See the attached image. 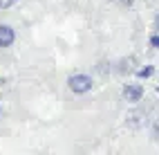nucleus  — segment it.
I'll use <instances>...</instances> for the list:
<instances>
[{"label":"nucleus","mask_w":159,"mask_h":155,"mask_svg":"<svg viewBox=\"0 0 159 155\" xmlns=\"http://www.w3.org/2000/svg\"><path fill=\"white\" fill-rule=\"evenodd\" d=\"M152 137L155 139H159V117L155 119V124H152Z\"/></svg>","instance_id":"nucleus-6"},{"label":"nucleus","mask_w":159,"mask_h":155,"mask_svg":"<svg viewBox=\"0 0 159 155\" xmlns=\"http://www.w3.org/2000/svg\"><path fill=\"white\" fill-rule=\"evenodd\" d=\"M152 72H155V70H152L150 65H146V68H141L139 72H137V74H139V79H146V77H150Z\"/></svg>","instance_id":"nucleus-4"},{"label":"nucleus","mask_w":159,"mask_h":155,"mask_svg":"<svg viewBox=\"0 0 159 155\" xmlns=\"http://www.w3.org/2000/svg\"><path fill=\"white\" fill-rule=\"evenodd\" d=\"M16 40V32L9 25H0V47H9Z\"/></svg>","instance_id":"nucleus-3"},{"label":"nucleus","mask_w":159,"mask_h":155,"mask_svg":"<svg viewBox=\"0 0 159 155\" xmlns=\"http://www.w3.org/2000/svg\"><path fill=\"white\" fill-rule=\"evenodd\" d=\"M150 45L159 49V34H152V36H150Z\"/></svg>","instance_id":"nucleus-7"},{"label":"nucleus","mask_w":159,"mask_h":155,"mask_svg":"<svg viewBox=\"0 0 159 155\" xmlns=\"http://www.w3.org/2000/svg\"><path fill=\"white\" fill-rule=\"evenodd\" d=\"M18 2V0H0V9H9V7H14Z\"/></svg>","instance_id":"nucleus-5"},{"label":"nucleus","mask_w":159,"mask_h":155,"mask_svg":"<svg viewBox=\"0 0 159 155\" xmlns=\"http://www.w3.org/2000/svg\"><path fill=\"white\" fill-rule=\"evenodd\" d=\"M92 86H94V81L88 74H72L67 79V88L74 92V95H85V92L92 90Z\"/></svg>","instance_id":"nucleus-1"},{"label":"nucleus","mask_w":159,"mask_h":155,"mask_svg":"<svg viewBox=\"0 0 159 155\" xmlns=\"http://www.w3.org/2000/svg\"><path fill=\"white\" fill-rule=\"evenodd\" d=\"M143 97V88L139 83H128L123 88V99L125 101H130V103H137V101H141Z\"/></svg>","instance_id":"nucleus-2"},{"label":"nucleus","mask_w":159,"mask_h":155,"mask_svg":"<svg viewBox=\"0 0 159 155\" xmlns=\"http://www.w3.org/2000/svg\"><path fill=\"white\" fill-rule=\"evenodd\" d=\"M0 112H2V110H0Z\"/></svg>","instance_id":"nucleus-10"},{"label":"nucleus","mask_w":159,"mask_h":155,"mask_svg":"<svg viewBox=\"0 0 159 155\" xmlns=\"http://www.w3.org/2000/svg\"><path fill=\"white\" fill-rule=\"evenodd\" d=\"M119 2H121V5H132L134 0H119Z\"/></svg>","instance_id":"nucleus-9"},{"label":"nucleus","mask_w":159,"mask_h":155,"mask_svg":"<svg viewBox=\"0 0 159 155\" xmlns=\"http://www.w3.org/2000/svg\"><path fill=\"white\" fill-rule=\"evenodd\" d=\"M155 29H157V32H159V14L155 16Z\"/></svg>","instance_id":"nucleus-8"}]
</instances>
